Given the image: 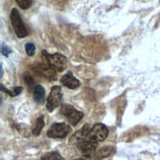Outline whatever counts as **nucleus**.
Here are the masks:
<instances>
[{
	"instance_id": "nucleus-1",
	"label": "nucleus",
	"mask_w": 160,
	"mask_h": 160,
	"mask_svg": "<svg viewBox=\"0 0 160 160\" xmlns=\"http://www.w3.org/2000/svg\"><path fill=\"white\" fill-rule=\"evenodd\" d=\"M42 55L44 62L51 65L52 68L54 70H57L58 72H62L67 67L68 61H67L66 57H64L63 54H60L58 52L50 54V53H48L47 51H42Z\"/></svg>"
},
{
	"instance_id": "nucleus-2",
	"label": "nucleus",
	"mask_w": 160,
	"mask_h": 160,
	"mask_svg": "<svg viewBox=\"0 0 160 160\" xmlns=\"http://www.w3.org/2000/svg\"><path fill=\"white\" fill-rule=\"evenodd\" d=\"M10 20H11V24H12V27H13L14 32L18 38L23 39L28 36V30L25 27V25H24L19 11L17 9L13 8L11 10Z\"/></svg>"
},
{
	"instance_id": "nucleus-3",
	"label": "nucleus",
	"mask_w": 160,
	"mask_h": 160,
	"mask_svg": "<svg viewBox=\"0 0 160 160\" xmlns=\"http://www.w3.org/2000/svg\"><path fill=\"white\" fill-rule=\"evenodd\" d=\"M60 113L66 117V119L68 120V122H70V125L72 127H76L79 124V122L81 121L84 117V114L82 112L76 110L74 107L68 105V104H63V105L61 106Z\"/></svg>"
},
{
	"instance_id": "nucleus-4",
	"label": "nucleus",
	"mask_w": 160,
	"mask_h": 160,
	"mask_svg": "<svg viewBox=\"0 0 160 160\" xmlns=\"http://www.w3.org/2000/svg\"><path fill=\"white\" fill-rule=\"evenodd\" d=\"M71 132V128L64 122H55L51 126L47 132L51 138H64Z\"/></svg>"
},
{
	"instance_id": "nucleus-5",
	"label": "nucleus",
	"mask_w": 160,
	"mask_h": 160,
	"mask_svg": "<svg viewBox=\"0 0 160 160\" xmlns=\"http://www.w3.org/2000/svg\"><path fill=\"white\" fill-rule=\"evenodd\" d=\"M62 100V92L60 86H53L51 89L50 95L47 99V109L48 112H52L54 109L60 106Z\"/></svg>"
},
{
	"instance_id": "nucleus-6",
	"label": "nucleus",
	"mask_w": 160,
	"mask_h": 160,
	"mask_svg": "<svg viewBox=\"0 0 160 160\" xmlns=\"http://www.w3.org/2000/svg\"><path fill=\"white\" fill-rule=\"evenodd\" d=\"M109 135V130L108 128L103 124H96L91 128V130L88 134V138L95 141V142H101L105 140Z\"/></svg>"
},
{
	"instance_id": "nucleus-7",
	"label": "nucleus",
	"mask_w": 160,
	"mask_h": 160,
	"mask_svg": "<svg viewBox=\"0 0 160 160\" xmlns=\"http://www.w3.org/2000/svg\"><path fill=\"white\" fill-rule=\"evenodd\" d=\"M76 145L80 152L84 155V157L87 158H92V156L94 155V153L97 151L98 148V142H95V141L89 139L88 138L81 140Z\"/></svg>"
},
{
	"instance_id": "nucleus-8",
	"label": "nucleus",
	"mask_w": 160,
	"mask_h": 160,
	"mask_svg": "<svg viewBox=\"0 0 160 160\" xmlns=\"http://www.w3.org/2000/svg\"><path fill=\"white\" fill-rule=\"evenodd\" d=\"M36 70L42 74L44 77L48 78L50 81H53L57 79V70H54L51 65H48L46 62L42 63H37L36 64Z\"/></svg>"
},
{
	"instance_id": "nucleus-9",
	"label": "nucleus",
	"mask_w": 160,
	"mask_h": 160,
	"mask_svg": "<svg viewBox=\"0 0 160 160\" xmlns=\"http://www.w3.org/2000/svg\"><path fill=\"white\" fill-rule=\"evenodd\" d=\"M60 83L62 84L63 86H65V87L72 89V90L78 88L80 86V81L72 75L71 72L66 73V74H64L62 77H61L60 78Z\"/></svg>"
},
{
	"instance_id": "nucleus-10",
	"label": "nucleus",
	"mask_w": 160,
	"mask_h": 160,
	"mask_svg": "<svg viewBox=\"0 0 160 160\" xmlns=\"http://www.w3.org/2000/svg\"><path fill=\"white\" fill-rule=\"evenodd\" d=\"M91 130V128H89L88 125H85L83 126L80 130L74 133V135H72V138H70V143L71 144H77L78 142H80L81 140L85 139L88 138V134H89V132Z\"/></svg>"
},
{
	"instance_id": "nucleus-11",
	"label": "nucleus",
	"mask_w": 160,
	"mask_h": 160,
	"mask_svg": "<svg viewBox=\"0 0 160 160\" xmlns=\"http://www.w3.org/2000/svg\"><path fill=\"white\" fill-rule=\"evenodd\" d=\"M115 151V148L112 146H104V147H101L100 149H98L95 153L94 155L92 156V159L94 160H101L103 158H106L108 156H110L111 154H113Z\"/></svg>"
},
{
	"instance_id": "nucleus-12",
	"label": "nucleus",
	"mask_w": 160,
	"mask_h": 160,
	"mask_svg": "<svg viewBox=\"0 0 160 160\" xmlns=\"http://www.w3.org/2000/svg\"><path fill=\"white\" fill-rule=\"evenodd\" d=\"M33 96H34V100L37 103H42L45 101V96H46L45 88L42 85H36L33 90Z\"/></svg>"
},
{
	"instance_id": "nucleus-13",
	"label": "nucleus",
	"mask_w": 160,
	"mask_h": 160,
	"mask_svg": "<svg viewBox=\"0 0 160 160\" xmlns=\"http://www.w3.org/2000/svg\"><path fill=\"white\" fill-rule=\"evenodd\" d=\"M44 127H45V120H44V117L41 116V117H39L38 119H37L36 125H35V127L33 128V134L39 135Z\"/></svg>"
},
{
	"instance_id": "nucleus-14",
	"label": "nucleus",
	"mask_w": 160,
	"mask_h": 160,
	"mask_svg": "<svg viewBox=\"0 0 160 160\" xmlns=\"http://www.w3.org/2000/svg\"><path fill=\"white\" fill-rule=\"evenodd\" d=\"M41 160H64V158L61 156L58 152L52 151V152L46 153L45 155H42Z\"/></svg>"
},
{
	"instance_id": "nucleus-15",
	"label": "nucleus",
	"mask_w": 160,
	"mask_h": 160,
	"mask_svg": "<svg viewBox=\"0 0 160 160\" xmlns=\"http://www.w3.org/2000/svg\"><path fill=\"white\" fill-rule=\"evenodd\" d=\"M22 90H23V88L20 87V86H18V87H14L12 90H8V89H5L4 86L1 84V91L5 92V93H7L11 97H15L17 95H19L21 92H22Z\"/></svg>"
},
{
	"instance_id": "nucleus-16",
	"label": "nucleus",
	"mask_w": 160,
	"mask_h": 160,
	"mask_svg": "<svg viewBox=\"0 0 160 160\" xmlns=\"http://www.w3.org/2000/svg\"><path fill=\"white\" fill-rule=\"evenodd\" d=\"M17 4L19 5V7L23 10H27L29 9L33 4L34 0H15Z\"/></svg>"
},
{
	"instance_id": "nucleus-17",
	"label": "nucleus",
	"mask_w": 160,
	"mask_h": 160,
	"mask_svg": "<svg viewBox=\"0 0 160 160\" xmlns=\"http://www.w3.org/2000/svg\"><path fill=\"white\" fill-rule=\"evenodd\" d=\"M25 51H26L27 55H29V57H34L36 52V47L32 42H27L25 45Z\"/></svg>"
},
{
	"instance_id": "nucleus-18",
	"label": "nucleus",
	"mask_w": 160,
	"mask_h": 160,
	"mask_svg": "<svg viewBox=\"0 0 160 160\" xmlns=\"http://www.w3.org/2000/svg\"><path fill=\"white\" fill-rule=\"evenodd\" d=\"M25 81H26V83H27V85L29 86V87H31V86H33L34 85V80H33V78L32 77H31L30 75L28 76H25Z\"/></svg>"
},
{
	"instance_id": "nucleus-19",
	"label": "nucleus",
	"mask_w": 160,
	"mask_h": 160,
	"mask_svg": "<svg viewBox=\"0 0 160 160\" xmlns=\"http://www.w3.org/2000/svg\"><path fill=\"white\" fill-rule=\"evenodd\" d=\"M1 52H2V54L5 55V57H8V55L12 52L11 50H9L8 48H6L4 46H2V48H1Z\"/></svg>"
},
{
	"instance_id": "nucleus-20",
	"label": "nucleus",
	"mask_w": 160,
	"mask_h": 160,
	"mask_svg": "<svg viewBox=\"0 0 160 160\" xmlns=\"http://www.w3.org/2000/svg\"><path fill=\"white\" fill-rule=\"evenodd\" d=\"M74 160H85V159H83V158H77V159H74Z\"/></svg>"
}]
</instances>
